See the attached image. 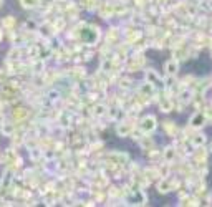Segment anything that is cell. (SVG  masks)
<instances>
[{"mask_svg": "<svg viewBox=\"0 0 212 207\" xmlns=\"http://www.w3.org/2000/svg\"><path fill=\"white\" fill-rule=\"evenodd\" d=\"M143 128H144V129H153L154 128V123H153V118H146L144 121H143Z\"/></svg>", "mask_w": 212, "mask_h": 207, "instance_id": "obj_1", "label": "cell"}, {"mask_svg": "<svg viewBox=\"0 0 212 207\" xmlns=\"http://www.w3.org/2000/svg\"><path fill=\"white\" fill-rule=\"evenodd\" d=\"M35 4H37V0H22V5L25 9H32V7H35Z\"/></svg>", "mask_w": 212, "mask_h": 207, "instance_id": "obj_2", "label": "cell"}, {"mask_svg": "<svg viewBox=\"0 0 212 207\" xmlns=\"http://www.w3.org/2000/svg\"><path fill=\"white\" fill-rule=\"evenodd\" d=\"M167 71H169V73H174V71H176V65L169 63V65H167Z\"/></svg>", "mask_w": 212, "mask_h": 207, "instance_id": "obj_3", "label": "cell"}, {"mask_svg": "<svg viewBox=\"0 0 212 207\" xmlns=\"http://www.w3.org/2000/svg\"><path fill=\"white\" fill-rule=\"evenodd\" d=\"M4 131H5V134L9 136V134H10V131H12V129H10V128H9V126H7V128H4Z\"/></svg>", "mask_w": 212, "mask_h": 207, "instance_id": "obj_4", "label": "cell"}, {"mask_svg": "<svg viewBox=\"0 0 212 207\" xmlns=\"http://www.w3.org/2000/svg\"><path fill=\"white\" fill-rule=\"evenodd\" d=\"M0 124H4V123H2V116H0Z\"/></svg>", "mask_w": 212, "mask_h": 207, "instance_id": "obj_5", "label": "cell"}, {"mask_svg": "<svg viewBox=\"0 0 212 207\" xmlns=\"http://www.w3.org/2000/svg\"><path fill=\"white\" fill-rule=\"evenodd\" d=\"M0 38H2V33H0Z\"/></svg>", "mask_w": 212, "mask_h": 207, "instance_id": "obj_6", "label": "cell"}, {"mask_svg": "<svg viewBox=\"0 0 212 207\" xmlns=\"http://www.w3.org/2000/svg\"><path fill=\"white\" fill-rule=\"evenodd\" d=\"M0 4H2V0H0Z\"/></svg>", "mask_w": 212, "mask_h": 207, "instance_id": "obj_7", "label": "cell"}]
</instances>
